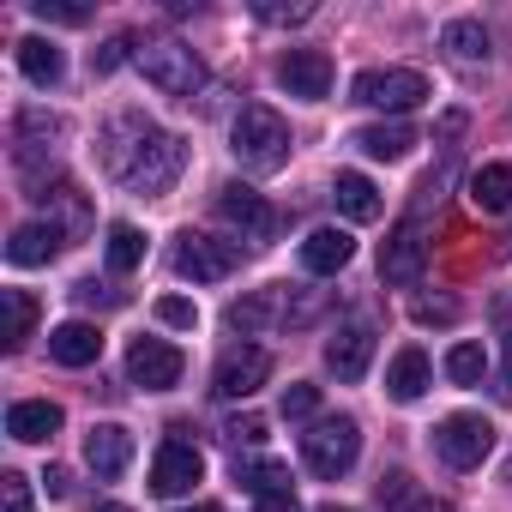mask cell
<instances>
[{
    "label": "cell",
    "instance_id": "44dd1931",
    "mask_svg": "<svg viewBox=\"0 0 512 512\" xmlns=\"http://www.w3.org/2000/svg\"><path fill=\"white\" fill-rule=\"evenodd\" d=\"M61 247H67V235H61L55 223H19L13 241H7V260H13V266H49Z\"/></svg>",
    "mask_w": 512,
    "mask_h": 512
},
{
    "label": "cell",
    "instance_id": "ac0fdd59",
    "mask_svg": "<svg viewBox=\"0 0 512 512\" xmlns=\"http://www.w3.org/2000/svg\"><path fill=\"white\" fill-rule=\"evenodd\" d=\"M428 386H434V362H428V350L404 344V350L392 356V368H386V392H392L398 404H416Z\"/></svg>",
    "mask_w": 512,
    "mask_h": 512
},
{
    "label": "cell",
    "instance_id": "74e56055",
    "mask_svg": "<svg viewBox=\"0 0 512 512\" xmlns=\"http://www.w3.org/2000/svg\"><path fill=\"white\" fill-rule=\"evenodd\" d=\"M374 494H380V506H404V494H410V476H404V470H386V476L374 482Z\"/></svg>",
    "mask_w": 512,
    "mask_h": 512
},
{
    "label": "cell",
    "instance_id": "d590c367",
    "mask_svg": "<svg viewBox=\"0 0 512 512\" xmlns=\"http://www.w3.org/2000/svg\"><path fill=\"white\" fill-rule=\"evenodd\" d=\"M0 512H31V482L19 470L0 476Z\"/></svg>",
    "mask_w": 512,
    "mask_h": 512
},
{
    "label": "cell",
    "instance_id": "8fae6325",
    "mask_svg": "<svg viewBox=\"0 0 512 512\" xmlns=\"http://www.w3.org/2000/svg\"><path fill=\"white\" fill-rule=\"evenodd\" d=\"M422 272H428V241H422V217H404L398 229H392V241L380 247V278L386 284H422Z\"/></svg>",
    "mask_w": 512,
    "mask_h": 512
},
{
    "label": "cell",
    "instance_id": "60d3db41",
    "mask_svg": "<svg viewBox=\"0 0 512 512\" xmlns=\"http://www.w3.org/2000/svg\"><path fill=\"white\" fill-rule=\"evenodd\" d=\"M253 512H302V506H296V494H272V500L253 506Z\"/></svg>",
    "mask_w": 512,
    "mask_h": 512
},
{
    "label": "cell",
    "instance_id": "7dc6e473",
    "mask_svg": "<svg viewBox=\"0 0 512 512\" xmlns=\"http://www.w3.org/2000/svg\"><path fill=\"white\" fill-rule=\"evenodd\" d=\"M320 512H350V506H320Z\"/></svg>",
    "mask_w": 512,
    "mask_h": 512
},
{
    "label": "cell",
    "instance_id": "4316f807",
    "mask_svg": "<svg viewBox=\"0 0 512 512\" xmlns=\"http://www.w3.org/2000/svg\"><path fill=\"white\" fill-rule=\"evenodd\" d=\"M235 482H241V488H253L260 500L290 494V470H284L278 458H235Z\"/></svg>",
    "mask_w": 512,
    "mask_h": 512
},
{
    "label": "cell",
    "instance_id": "5b68a950",
    "mask_svg": "<svg viewBox=\"0 0 512 512\" xmlns=\"http://www.w3.org/2000/svg\"><path fill=\"white\" fill-rule=\"evenodd\" d=\"M434 452H440L446 470H476L494 452V422L476 416V410H458V416H446L434 428Z\"/></svg>",
    "mask_w": 512,
    "mask_h": 512
},
{
    "label": "cell",
    "instance_id": "ab89813d",
    "mask_svg": "<svg viewBox=\"0 0 512 512\" xmlns=\"http://www.w3.org/2000/svg\"><path fill=\"white\" fill-rule=\"evenodd\" d=\"M452 314H458V308H452L446 296H440V302H416V320H422V326H446Z\"/></svg>",
    "mask_w": 512,
    "mask_h": 512
},
{
    "label": "cell",
    "instance_id": "7a4b0ae2",
    "mask_svg": "<svg viewBox=\"0 0 512 512\" xmlns=\"http://www.w3.org/2000/svg\"><path fill=\"white\" fill-rule=\"evenodd\" d=\"M229 151H235L241 169H253V175L284 169V163H290V127H284V115L266 109V103H247V109L235 115V127H229Z\"/></svg>",
    "mask_w": 512,
    "mask_h": 512
},
{
    "label": "cell",
    "instance_id": "cb8c5ba5",
    "mask_svg": "<svg viewBox=\"0 0 512 512\" xmlns=\"http://www.w3.org/2000/svg\"><path fill=\"white\" fill-rule=\"evenodd\" d=\"M470 205L488 211V217L512 211V163H482V169L470 175Z\"/></svg>",
    "mask_w": 512,
    "mask_h": 512
},
{
    "label": "cell",
    "instance_id": "277c9868",
    "mask_svg": "<svg viewBox=\"0 0 512 512\" xmlns=\"http://www.w3.org/2000/svg\"><path fill=\"white\" fill-rule=\"evenodd\" d=\"M350 97L398 121V115H410V109H416V103L428 97V79H422L416 67H368V73H356Z\"/></svg>",
    "mask_w": 512,
    "mask_h": 512
},
{
    "label": "cell",
    "instance_id": "9a60e30c",
    "mask_svg": "<svg viewBox=\"0 0 512 512\" xmlns=\"http://www.w3.org/2000/svg\"><path fill=\"white\" fill-rule=\"evenodd\" d=\"M368 362H374V326H368V320H344V326L326 338V368H332L338 380H362Z\"/></svg>",
    "mask_w": 512,
    "mask_h": 512
},
{
    "label": "cell",
    "instance_id": "8992f818",
    "mask_svg": "<svg viewBox=\"0 0 512 512\" xmlns=\"http://www.w3.org/2000/svg\"><path fill=\"white\" fill-rule=\"evenodd\" d=\"M139 67H145V79L163 97H193L205 85V67H199V55L187 43H145L139 49Z\"/></svg>",
    "mask_w": 512,
    "mask_h": 512
},
{
    "label": "cell",
    "instance_id": "f6af8a7d",
    "mask_svg": "<svg viewBox=\"0 0 512 512\" xmlns=\"http://www.w3.org/2000/svg\"><path fill=\"white\" fill-rule=\"evenodd\" d=\"M506 386H512V332H506Z\"/></svg>",
    "mask_w": 512,
    "mask_h": 512
},
{
    "label": "cell",
    "instance_id": "603a6c76",
    "mask_svg": "<svg viewBox=\"0 0 512 512\" xmlns=\"http://www.w3.org/2000/svg\"><path fill=\"white\" fill-rule=\"evenodd\" d=\"M332 199H338V211H344L350 223H374V217H380V187H374L368 175H356V169H344V175L332 181Z\"/></svg>",
    "mask_w": 512,
    "mask_h": 512
},
{
    "label": "cell",
    "instance_id": "52a82bcc",
    "mask_svg": "<svg viewBox=\"0 0 512 512\" xmlns=\"http://www.w3.org/2000/svg\"><path fill=\"white\" fill-rule=\"evenodd\" d=\"M235 266H241V247L235 241H217V235H199V229H187L175 241V272L193 278V284H223Z\"/></svg>",
    "mask_w": 512,
    "mask_h": 512
},
{
    "label": "cell",
    "instance_id": "3957f363",
    "mask_svg": "<svg viewBox=\"0 0 512 512\" xmlns=\"http://www.w3.org/2000/svg\"><path fill=\"white\" fill-rule=\"evenodd\" d=\"M302 458H308V470H314L320 482L350 476L356 458H362V428H356V416H320V422L302 434Z\"/></svg>",
    "mask_w": 512,
    "mask_h": 512
},
{
    "label": "cell",
    "instance_id": "7402d4cb",
    "mask_svg": "<svg viewBox=\"0 0 512 512\" xmlns=\"http://www.w3.org/2000/svg\"><path fill=\"white\" fill-rule=\"evenodd\" d=\"M350 253H356V241H350L344 229H314V235L302 241V266H308L314 278H338V272L350 266Z\"/></svg>",
    "mask_w": 512,
    "mask_h": 512
},
{
    "label": "cell",
    "instance_id": "484cf974",
    "mask_svg": "<svg viewBox=\"0 0 512 512\" xmlns=\"http://www.w3.org/2000/svg\"><path fill=\"white\" fill-rule=\"evenodd\" d=\"M356 145H362L374 163H398V157H410L416 127H410V121H380V127H362V133H356Z\"/></svg>",
    "mask_w": 512,
    "mask_h": 512
},
{
    "label": "cell",
    "instance_id": "d6986e66",
    "mask_svg": "<svg viewBox=\"0 0 512 512\" xmlns=\"http://www.w3.org/2000/svg\"><path fill=\"white\" fill-rule=\"evenodd\" d=\"M7 434L25 440V446L55 440V434H61V404H49V398H19V404L7 410Z\"/></svg>",
    "mask_w": 512,
    "mask_h": 512
},
{
    "label": "cell",
    "instance_id": "836d02e7",
    "mask_svg": "<svg viewBox=\"0 0 512 512\" xmlns=\"http://www.w3.org/2000/svg\"><path fill=\"white\" fill-rule=\"evenodd\" d=\"M157 320L175 326V332H193V326H199V308H193L187 296H163V302H157Z\"/></svg>",
    "mask_w": 512,
    "mask_h": 512
},
{
    "label": "cell",
    "instance_id": "7c38bea8",
    "mask_svg": "<svg viewBox=\"0 0 512 512\" xmlns=\"http://www.w3.org/2000/svg\"><path fill=\"white\" fill-rule=\"evenodd\" d=\"M127 374H133V386H145V392H169V386L187 374V356H181L175 344H163V338H133V344H127Z\"/></svg>",
    "mask_w": 512,
    "mask_h": 512
},
{
    "label": "cell",
    "instance_id": "e575fe53",
    "mask_svg": "<svg viewBox=\"0 0 512 512\" xmlns=\"http://www.w3.org/2000/svg\"><path fill=\"white\" fill-rule=\"evenodd\" d=\"M223 440L229 446H260L266 440V416H229L223 422Z\"/></svg>",
    "mask_w": 512,
    "mask_h": 512
},
{
    "label": "cell",
    "instance_id": "9c48e42d",
    "mask_svg": "<svg viewBox=\"0 0 512 512\" xmlns=\"http://www.w3.org/2000/svg\"><path fill=\"white\" fill-rule=\"evenodd\" d=\"M290 296H296V290L272 284V290H260V296L235 302V308H229V332H266V326H284V320H314V314H320V302L296 308Z\"/></svg>",
    "mask_w": 512,
    "mask_h": 512
},
{
    "label": "cell",
    "instance_id": "4fadbf2b",
    "mask_svg": "<svg viewBox=\"0 0 512 512\" xmlns=\"http://www.w3.org/2000/svg\"><path fill=\"white\" fill-rule=\"evenodd\" d=\"M217 217L235 223L247 241H272V235H278V211L253 193V187H241V181H229V187L217 193Z\"/></svg>",
    "mask_w": 512,
    "mask_h": 512
},
{
    "label": "cell",
    "instance_id": "2e32d148",
    "mask_svg": "<svg viewBox=\"0 0 512 512\" xmlns=\"http://www.w3.org/2000/svg\"><path fill=\"white\" fill-rule=\"evenodd\" d=\"M31 199L49 211V223H55L61 235H79V229L91 223V205H85V193H79L73 181H31Z\"/></svg>",
    "mask_w": 512,
    "mask_h": 512
},
{
    "label": "cell",
    "instance_id": "d6a6232c",
    "mask_svg": "<svg viewBox=\"0 0 512 512\" xmlns=\"http://www.w3.org/2000/svg\"><path fill=\"white\" fill-rule=\"evenodd\" d=\"M314 410H320V386H308V380L284 386V416H290V422H308Z\"/></svg>",
    "mask_w": 512,
    "mask_h": 512
},
{
    "label": "cell",
    "instance_id": "b9f144b4",
    "mask_svg": "<svg viewBox=\"0 0 512 512\" xmlns=\"http://www.w3.org/2000/svg\"><path fill=\"white\" fill-rule=\"evenodd\" d=\"M43 482H49V494H55V500H61V494L73 488V482H67V470H55V464H49V476H43Z\"/></svg>",
    "mask_w": 512,
    "mask_h": 512
},
{
    "label": "cell",
    "instance_id": "d4e9b609",
    "mask_svg": "<svg viewBox=\"0 0 512 512\" xmlns=\"http://www.w3.org/2000/svg\"><path fill=\"white\" fill-rule=\"evenodd\" d=\"M19 73H25L31 85H61V79H67V55H61L49 37H25V43H19Z\"/></svg>",
    "mask_w": 512,
    "mask_h": 512
},
{
    "label": "cell",
    "instance_id": "ee69618b",
    "mask_svg": "<svg viewBox=\"0 0 512 512\" xmlns=\"http://www.w3.org/2000/svg\"><path fill=\"white\" fill-rule=\"evenodd\" d=\"M91 512H133V506H121V500H103V506H91Z\"/></svg>",
    "mask_w": 512,
    "mask_h": 512
},
{
    "label": "cell",
    "instance_id": "e0dca14e",
    "mask_svg": "<svg viewBox=\"0 0 512 512\" xmlns=\"http://www.w3.org/2000/svg\"><path fill=\"white\" fill-rule=\"evenodd\" d=\"M85 464L109 482V476H121L127 464H133V434L121 428V422H91V434H85Z\"/></svg>",
    "mask_w": 512,
    "mask_h": 512
},
{
    "label": "cell",
    "instance_id": "4dcf8cb0",
    "mask_svg": "<svg viewBox=\"0 0 512 512\" xmlns=\"http://www.w3.org/2000/svg\"><path fill=\"white\" fill-rule=\"evenodd\" d=\"M446 374H452L458 386H482V374H488L482 344H452V350H446Z\"/></svg>",
    "mask_w": 512,
    "mask_h": 512
},
{
    "label": "cell",
    "instance_id": "ba28073f",
    "mask_svg": "<svg viewBox=\"0 0 512 512\" xmlns=\"http://www.w3.org/2000/svg\"><path fill=\"white\" fill-rule=\"evenodd\" d=\"M266 380H272V356H266L260 344H229V350L217 356L211 392H217V398H253Z\"/></svg>",
    "mask_w": 512,
    "mask_h": 512
},
{
    "label": "cell",
    "instance_id": "8d00e7d4",
    "mask_svg": "<svg viewBox=\"0 0 512 512\" xmlns=\"http://www.w3.org/2000/svg\"><path fill=\"white\" fill-rule=\"evenodd\" d=\"M127 49H133V43H127V37H109V43H103V49H91V73H115V67H121V61H127Z\"/></svg>",
    "mask_w": 512,
    "mask_h": 512
},
{
    "label": "cell",
    "instance_id": "f546056e",
    "mask_svg": "<svg viewBox=\"0 0 512 512\" xmlns=\"http://www.w3.org/2000/svg\"><path fill=\"white\" fill-rule=\"evenodd\" d=\"M139 260H145V235L133 229V223H115L109 229V272H139Z\"/></svg>",
    "mask_w": 512,
    "mask_h": 512
},
{
    "label": "cell",
    "instance_id": "f35d334b",
    "mask_svg": "<svg viewBox=\"0 0 512 512\" xmlns=\"http://www.w3.org/2000/svg\"><path fill=\"white\" fill-rule=\"evenodd\" d=\"M253 13H260L266 25H302V19H314L308 0H302V7H253Z\"/></svg>",
    "mask_w": 512,
    "mask_h": 512
},
{
    "label": "cell",
    "instance_id": "1f68e13d",
    "mask_svg": "<svg viewBox=\"0 0 512 512\" xmlns=\"http://www.w3.org/2000/svg\"><path fill=\"white\" fill-rule=\"evenodd\" d=\"M31 13L43 25H85L91 19V7H79V0H31Z\"/></svg>",
    "mask_w": 512,
    "mask_h": 512
},
{
    "label": "cell",
    "instance_id": "83f0119b",
    "mask_svg": "<svg viewBox=\"0 0 512 512\" xmlns=\"http://www.w3.org/2000/svg\"><path fill=\"white\" fill-rule=\"evenodd\" d=\"M440 49H446L452 61L476 67V61H488V31H482L476 19H452V25L440 31Z\"/></svg>",
    "mask_w": 512,
    "mask_h": 512
},
{
    "label": "cell",
    "instance_id": "6da1fadb",
    "mask_svg": "<svg viewBox=\"0 0 512 512\" xmlns=\"http://www.w3.org/2000/svg\"><path fill=\"white\" fill-rule=\"evenodd\" d=\"M181 163H187V145L175 139V133H163L157 121H145L139 109H127V115H115L109 127H103V169L127 187V193H163V187H175V175H181Z\"/></svg>",
    "mask_w": 512,
    "mask_h": 512
},
{
    "label": "cell",
    "instance_id": "ffe728a7",
    "mask_svg": "<svg viewBox=\"0 0 512 512\" xmlns=\"http://www.w3.org/2000/svg\"><path fill=\"white\" fill-rule=\"evenodd\" d=\"M49 356H55L61 368H91V362L103 356V332L85 326V320H67V326L49 332Z\"/></svg>",
    "mask_w": 512,
    "mask_h": 512
},
{
    "label": "cell",
    "instance_id": "f1b7e54d",
    "mask_svg": "<svg viewBox=\"0 0 512 512\" xmlns=\"http://www.w3.org/2000/svg\"><path fill=\"white\" fill-rule=\"evenodd\" d=\"M0 302H7V350H25V338L37 332V302L25 290H0Z\"/></svg>",
    "mask_w": 512,
    "mask_h": 512
},
{
    "label": "cell",
    "instance_id": "30bf717a",
    "mask_svg": "<svg viewBox=\"0 0 512 512\" xmlns=\"http://www.w3.org/2000/svg\"><path fill=\"white\" fill-rule=\"evenodd\" d=\"M175 440H163L157 446V464H151V488L163 494V500H175V494H193V482L205 476V458H199V446L193 440H181L187 428H169Z\"/></svg>",
    "mask_w": 512,
    "mask_h": 512
},
{
    "label": "cell",
    "instance_id": "7bdbcfd3",
    "mask_svg": "<svg viewBox=\"0 0 512 512\" xmlns=\"http://www.w3.org/2000/svg\"><path fill=\"white\" fill-rule=\"evenodd\" d=\"M404 512H452V506H446V500H410Z\"/></svg>",
    "mask_w": 512,
    "mask_h": 512
},
{
    "label": "cell",
    "instance_id": "bcb514c9",
    "mask_svg": "<svg viewBox=\"0 0 512 512\" xmlns=\"http://www.w3.org/2000/svg\"><path fill=\"white\" fill-rule=\"evenodd\" d=\"M181 512H217V506H181Z\"/></svg>",
    "mask_w": 512,
    "mask_h": 512
},
{
    "label": "cell",
    "instance_id": "5bb4252c",
    "mask_svg": "<svg viewBox=\"0 0 512 512\" xmlns=\"http://www.w3.org/2000/svg\"><path fill=\"white\" fill-rule=\"evenodd\" d=\"M278 85H284L290 97H302V103L332 97V55H326V49H290V55L278 61Z\"/></svg>",
    "mask_w": 512,
    "mask_h": 512
}]
</instances>
